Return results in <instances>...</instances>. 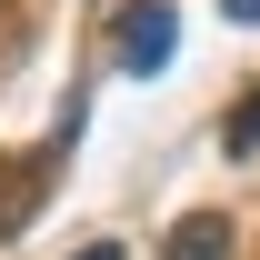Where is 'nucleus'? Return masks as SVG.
Wrapping results in <instances>:
<instances>
[{"mask_svg":"<svg viewBox=\"0 0 260 260\" xmlns=\"http://www.w3.org/2000/svg\"><path fill=\"white\" fill-rule=\"evenodd\" d=\"M80 260H120V240H90V250H80Z\"/></svg>","mask_w":260,"mask_h":260,"instance_id":"nucleus-5","label":"nucleus"},{"mask_svg":"<svg viewBox=\"0 0 260 260\" xmlns=\"http://www.w3.org/2000/svg\"><path fill=\"white\" fill-rule=\"evenodd\" d=\"M220 10H230V20H260V0H220Z\"/></svg>","mask_w":260,"mask_h":260,"instance_id":"nucleus-4","label":"nucleus"},{"mask_svg":"<svg viewBox=\"0 0 260 260\" xmlns=\"http://www.w3.org/2000/svg\"><path fill=\"white\" fill-rule=\"evenodd\" d=\"M230 150H260V90L240 100V110H230Z\"/></svg>","mask_w":260,"mask_h":260,"instance_id":"nucleus-3","label":"nucleus"},{"mask_svg":"<svg viewBox=\"0 0 260 260\" xmlns=\"http://www.w3.org/2000/svg\"><path fill=\"white\" fill-rule=\"evenodd\" d=\"M110 50H120V70H130V80L170 70V50H180V10H170V0H120V20H110Z\"/></svg>","mask_w":260,"mask_h":260,"instance_id":"nucleus-1","label":"nucleus"},{"mask_svg":"<svg viewBox=\"0 0 260 260\" xmlns=\"http://www.w3.org/2000/svg\"><path fill=\"white\" fill-rule=\"evenodd\" d=\"M170 260H230V220L220 210H190V220L170 230Z\"/></svg>","mask_w":260,"mask_h":260,"instance_id":"nucleus-2","label":"nucleus"}]
</instances>
